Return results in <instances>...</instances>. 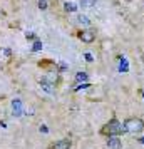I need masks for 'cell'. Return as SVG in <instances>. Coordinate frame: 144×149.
Returning a JSON list of instances; mask_svg holds the SVG:
<instances>
[{
	"label": "cell",
	"mask_w": 144,
	"mask_h": 149,
	"mask_svg": "<svg viewBox=\"0 0 144 149\" xmlns=\"http://www.w3.org/2000/svg\"><path fill=\"white\" fill-rule=\"evenodd\" d=\"M39 49H40V42H37V44L34 45V50H39Z\"/></svg>",
	"instance_id": "cell-13"
},
{
	"label": "cell",
	"mask_w": 144,
	"mask_h": 149,
	"mask_svg": "<svg viewBox=\"0 0 144 149\" xmlns=\"http://www.w3.org/2000/svg\"><path fill=\"white\" fill-rule=\"evenodd\" d=\"M77 22H79V24H82V25H89V24H90L89 17H86V15H77Z\"/></svg>",
	"instance_id": "cell-8"
},
{
	"label": "cell",
	"mask_w": 144,
	"mask_h": 149,
	"mask_svg": "<svg viewBox=\"0 0 144 149\" xmlns=\"http://www.w3.org/2000/svg\"><path fill=\"white\" fill-rule=\"evenodd\" d=\"M40 86H42L44 89H45L47 92H52V84H50V82H47V81H40Z\"/></svg>",
	"instance_id": "cell-10"
},
{
	"label": "cell",
	"mask_w": 144,
	"mask_h": 149,
	"mask_svg": "<svg viewBox=\"0 0 144 149\" xmlns=\"http://www.w3.org/2000/svg\"><path fill=\"white\" fill-rule=\"evenodd\" d=\"M81 5L82 8H92L96 7V0H81Z\"/></svg>",
	"instance_id": "cell-7"
},
{
	"label": "cell",
	"mask_w": 144,
	"mask_h": 149,
	"mask_svg": "<svg viewBox=\"0 0 144 149\" xmlns=\"http://www.w3.org/2000/svg\"><path fill=\"white\" fill-rule=\"evenodd\" d=\"M64 8H65L67 12H76V10H77L76 5H74L72 2H65V3H64Z\"/></svg>",
	"instance_id": "cell-9"
},
{
	"label": "cell",
	"mask_w": 144,
	"mask_h": 149,
	"mask_svg": "<svg viewBox=\"0 0 144 149\" xmlns=\"http://www.w3.org/2000/svg\"><path fill=\"white\" fill-rule=\"evenodd\" d=\"M70 148H72V141L67 137V139H61L57 142H52L47 149H70Z\"/></svg>",
	"instance_id": "cell-4"
},
{
	"label": "cell",
	"mask_w": 144,
	"mask_h": 149,
	"mask_svg": "<svg viewBox=\"0 0 144 149\" xmlns=\"http://www.w3.org/2000/svg\"><path fill=\"white\" fill-rule=\"evenodd\" d=\"M124 131L129 132V134H139L144 131V121L141 117H127L124 121Z\"/></svg>",
	"instance_id": "cell-2"
},
{
	"label": "cell",
	"mask_w": 144,
	"mask_h": 149,
	"mask_svg": "<svg viewBox=\"0 0 144 149\" xmlns=\"http://www.w3.org/2000/svg\"><path fill=\"white\" fill-rule=\"evenodd\" d=\"M107 148L109 149H121L122 148V142H121V139H119V136L107 137Z\"/></svg>",
	"instance_id": "cell-5"
},
{
	"label": "cell",
	"mask_w": 144,
	"mask_h": 149,
	"mask_svg": "<svg viewBox=\"0 0 144 149\" xmlns=\"http://www.w3.org/2000/svg\"><path fill=\"white\" fill-rule=\"evenodd\" d=\"M76 79L77 81H86V79H87V74H86V72H77Z\"/></svg>",
	"instance_id": "cell-11"
},
{
	"label": "cell",
	"mask_w": 144,
	"mask_h": 149,
	"mask_svg": "<svg viewBox=\"0 0 144 149\" xmlns=\"http://www.w3.org/2000/svg\"><path fill=\"white\" fill-rule=\"evenodd\" d=\"M141 142H143V144H144V137H143V139H141Z\"/></svg>",
	"instance_id": "cell-14"
},
{
	"label": "cell",
	"mask_w": 144,
	"mask_h": 149,
	"mask_svg": "<svg viewBox=\"0 0 144 149\" xmlns=\"http://www.w3.org/2000/svg\"><path fill=\"white\" fill-rule=\"evenodd\" d=\"M124 132V124L117 121V117H112L109 122H106L101 127V134L106 137H112V136H121Z\"/></svg>",
	"instance_id": "cell-1"
},
{
	"label": "cell",
	"mask_w": 144,
	"mask_h": 149,
	"mask_svg": "<svg viewBox=\"0 0 144 149\" xmlns=\"http://www.w3.org/2000/svg\"><path fill=\"white\" fill-rule=\"evenodd\" d=\"M39 67H42V69H47V70H57V64L55 62H52V61H40L39 62Z\"/></svg>",
	"instance_id": "cell-6"
},
{
	"label": "cell",
	"mask_w": 144,
	"mask_h": 149,
	"mask_svg": "<svg viewBox=\"0 0 144 149\" xmlns=\"http://www.w3.org/2000/svg\"><path fill=\"white\" fill-rule=\"evenodd\" d=\"M79 39L84 42V44H92L96 40V30H84V32H79Z\"/></svg>",
	"instance_id": "cell-3"
},
{
	"label": "cell",
	"mask_w": 144,
	"mask_h": 149,
	"mask_svg": "<svg viewBox=\"0 0 144 149\" xmlns=\"http://www.w3.org/2000/svg\"><path fill=\"white\" fill-rule=\"evenodd\" d=\"M39 8H42V10H47V2H45V0H39Z\"/></svg>",
	"instance_id": "cell-12"
}]
</instances>
